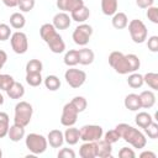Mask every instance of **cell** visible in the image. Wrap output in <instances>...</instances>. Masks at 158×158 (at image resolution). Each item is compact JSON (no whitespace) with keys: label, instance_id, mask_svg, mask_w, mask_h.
I'll return each instance as SVG.
<instances>
[{"label":"cell","instance_id":"cell-50","mask_svg":"<svg viewBox=\"0 0 158 158\" xmlns=\"http://www.w3.org/2000/svg\"><path fill=\"white\" fill-rule=\"evenodd\" d=\"M4 104V96H2V94L0 93V105H2Z\"/></svg>","mask_w":158,"mask_h":158},{"label":"cell","instance_id":"cell-43","mask_svg":"<svg viewBox=\"0 0 158 158\" xmlns=\"http://www.w3.org/2000/svg\"><path fill=\"white\" fill-rule=\"evenodd\" d=\"M118 157L120 158H135L136 157V153L132 148H128V147H122L120 151H118Z\"/></svg>","mask_w":158,"mask_h":158},{"label":"cell","instance_id":"cell-23","mask_svg":"<svg viewBox=\"0 0 158 158\" xmlns=\"http://www.w3.org/2000/svg\"><path fill=\"white\" fill-rule=\"evenodd\" d=\"M111 23L115 28L117 30H122L125 27H127V23H128V19H127V15L125 12H116L112 15V20H111Z\"/></svg>","mask_w":158,"mask_h":158},{"label":"cell","instance_id":"cell-5","mask_svg":"<svg viewBox=\"0 0 158 158\" xmlns=\"http://www.w3.org/2000/svg\"><path fill=\"white\" fill-rule=\"evenodd\" d=\"M127 26H128L130 36L135 43H143L147 40L148 30H147L146 25L143 23V21L135 19V20L130 21V23H127Z\"/></svg>","mask_w":158,"mask_h":158},{"label":"cell","instance_id":"cell-27","mask_svg":"<svg viewBox=\"0 0 158 158\" xmlns=\"http://www.w3.org/2000/svg\"><path fill=\"white\" fill-rule=\"evenodd\" d=\"M26 23V19L21 12H14L10 16V25L15 30H21Z\"/></svg>","mask_w":158,"mask_h":158},{"label":"cell","instance_id":"cell-40","mask_svg":"<svg viewBox=\"0 0 158 158\" xmlns=\"http://www.w3.org/2000/svg\"><path fill=\"white\" fill-rule=\"evenodd\" d=\"M36 0H20L19 2V9L22 12H30L35 7Z\"/></svg>","mask_w":158,"mask_h":158},{"label":"cell","instance_id":"cell-24","mask_svg":"<svg viewBox=\"0 0 158 158\" xmlns=\"http://www.w3.org/2000/svg\"><path fill=\"white\" fill-rule=\"evenodd\" d=\"M78 56H79V64L81 65H89L94 62V52L89 48H81L78 49Z\"/></svg>","mask_w":158,"mask_h":158},{"label":"cell","instance_id":"cell-35","mask_svg":"<svg viewBox=\"0 0 158 158\" xmlns=\"http://www.w3.org/2000/svg\"><path fill=\"white\" fill-rule=\"evenodd\" d=\"M125 56H126V59H127V63H128V67H130V72L131 73H133L137 69H139L141 62H139V58L136 54L130 53V54H125Z\"/></svg>","mask_w":158,"mask_h":158},{"label":"cell","instance_id":"cell-51","mask_svg":"<svg viewBox=\"0 0 158 158\" xmlns=\"http://www.w3.org/2000/svg\"><path fill=\"white\" fill-rule=\"evenodd\" d=\"M1 157H2V151L0 149V158H1Z\"/></svg>","mask_w":158,"mask_h":158},{"label":"cell","instance_id":"cell-36","mask_svg":"<svg viewBox=\"0 0 158 158\" xmlns=\"http://www.w3.org/2000/svg\"><path fill=\"white\" fill-rule=\"evenodd\" d=\"M70 102L77 109L78 112H83L86 109V106H88V101H86V99L84 96H75V98L72 99Z\"/></svg>","mask_w":158,"mask_h":158},{"label":"cell","instance_id":"cell-49","mask_svg":"<svg viewBox=\"0 0 158 158\" xmlns=\"http://www.w3.org/2000/svg\"><path fill=\"white\" fill-rule=\"evenodd\" d=\"M139 157H141V158H146V157L156 158L157 156H156V153H153V152H151V151H144V152H142V153L139 154Z\"/></svg>","mask_w":158,"mask_h":158},{"label":"cell","instance_id":"cell-9","mask_svg":"<svg viewBox=\"0 0 158 158\" xmlns=\"http://www.w3.org/2000/svg\"><path fill=\"white\" fill-rule=\"evenodd\" d=\"M10 43H11V48L16 54H23L27 52L28 49V40L26 33L21 32V31H16L14 33H11L10 36Z\"/></svg>","mask_w":158,"mask_h":158},{"label":"cell","instance_id":"cell-22","mask_svg":"<svg viewBox=\"0 0 158 158\" xmlns=\"http://www.w3.org/2000/svg\"><path fill=\"white\" fill-rule=\"evenodd\" d=\"M118 1L117 0H101V11L106 16H112L117 12Z\"/></svg>","mask_w":158,"mask_h":158},{"label":"cell","instance_id":"cell-48","mask_svg":"<svg viewBox=\"0 0 158 158\" xmlns=\"http://www.w3.org/2000/svg\"><path fill=\"white\" fill-rule=\"evenodd\" d=\"M6 60H7V54H6V52L2 51V49H0V69L5 65Z\"/></svg>","mask_w":158,"mask_h":158},{"label":"cell","instance_id":"cell-37","mask_svg":"<svg viewBox=\"0 0 158 158\" xmlns=\"http://www.w3.org/2000/svg\"><path fill=\"white\" fill-rule=\"evenodd\" d=\"M144 130V133L149 137V138H152V139H156L157 137H158V123L157 122H154V121H152L146 128H143Z\"/></svg>","mask_w":158,"mask_h":158},{"label":"cell","instance_id":"cell-1","mask_svg":"<svg viewBox=\"0 0 158 158\" xmlns=\"http://www.w3.org/2000/svg\"><path fill=\"white\" fill-rule=\"evenodd\" d=\"M40 35L53 53L59 54V53L64 52L65 43H64L62 36L57 32V30L54 28V26L52 23H43L40 28Z\"/></svg>","mask_w":158,"mask_h":158},{"label":"cell","instance_id":"cell-26","mask_svg":"<svg viewBox=\"0 0 158 158\" xmlns=\"http://www.w3.org/2000/svg\"><path fill=\"white\" fill-rule=\"evenodd\" d=\"M152 121H153L152 116H151L148 112H146V111H141V112H138V114L136 115V117H135V122H136V125H137L138 127H141V128H146Z\"/></svg>","mask_w":158,"mask_h":158},{"label":"cell","instance_id":"cell-14","mask_svg":"<svg viewBox=\"0 0 158 158\" xmlns=\"http://www.w3.org/2000/svg\"><path fill=\"white\" fill-rule=\"evenodd\" d=\"M47 142L49 143V146L52 148H59L62 147L63 142H64V136L63 132L60 130H52L48 132L47 136Z\"/></svg>","mask_w":158,"mask_h":158},{"label":"cell","instance_id":"cell-13","mask_svg":"<svg viewBox=\"0 0 158 158\" xmlns=\"http://www.w3.org/2000/svg\"><path fill=\"white\" fill-rule=\"evenodd\" d=\"M84 5V0H57V7L63 12H72Z\"/></svg>","mask_w":158,"mask_h":158},{"label":"cell","instance_id":"cell-6","mask_svg":"<svg viewBox=\"0 0 158 158\" xmlns=\"http://www.w3.org/2000/svg\"><path fill=\"white\" fill-rule=\"evenodd\" d=\"M109 64L115 69L116 73L118 74H128L130 72V67L126 59V56L118 51H114L110 53L109 56Z\"/></svg>","mask_w":158,"mask_h":158},{"label":"cell","instance_id":"cell-25","mask_svg":"<svg viewBox=\"0 0 158 158\" xmlns=\"http://www.w3.org/2000/svg\"><path fill=\"white\" fill-rule=\"evenodd\" d=\"M125 107L128 109L130 111H138V109H141V104H139V98L137 94H128L125 98Z\"/></svg>","mask_w":158,"mask_h":158},{"label":"cell","instance_id":"cell-15","mask_svg":"<svg viewBox=\"0 0 158 158\" xmlns=\"http://www.w3.org/2000/svg\"><path fill=\"white\" fill-rule=\"evenodd\" d=\"M89 16H90V10L85 5H81L70 12V19L75 22H79V23L85 22L89 19Z\"/></svg>","mask_w":158,"mask_h":158},{"label":"cell","instance_id":"cell-29","mask_svg":"<svg viewBox=\"0 0 158 158\" xmlns=\"http://www.w3.org/2000/svg\"><path fill=\"white\" fill-rule=\"evenodd\" d=\"M10 127V117L6 112L0 111V138L7 136V131Z\"/></svg>","mask_w":158,"mask_h":158},{"label":"cell","instance_id":"cell-32","mask_svg":"<svg viewBox=\"0 0 158 158\" xmlns=\"http://www.w3.org/2000/svg\"><path fill=\"white\" fill-rule=\"evenodd\" d=\"M143 83H146L151 89L158 90V74L149 72L143 75Z\"/></svg>","mask_w":158,"mask_h":158},{"label":"cell","instance_id":"cell-8","mask_svg":"<svg viewBox=\"0 0 158 158\" xmlns=\"http://www.w3.org/2000/svg\"><path fill=\"white\" fill-rule=\"evenodd\" d=\"M64 79H65L67 84L70 88L78 89V88H80L85 83V80H86V73L84 70H80V69L69 68L64 73Z\"/></svg>","mask_w":158,"mask_h":158},{"label":"cell","instance_id":"cell-17","mask_svg":"<svg viewBox=\"0 0 158 158\" xmlns=\"http://www.w3.org/2000/svg\"><path fill=\"white\" fill-rule=\"evenodd\" d=\"M79 156L81 158H95L96 157V141L84 142L79 148Z\"/></svg>","mask_w":158,"mask_h":158},{"label":"cell","instance_id":"cell-41","mask_svg":"<svg viewBox=\"0 0 158 158\" xmlns=\"http://www.w3.org/2000/svg\"><path fill=\"white\" fill-rule=\"evenodd\" d=\"M147 19L153 22V23H158V7L156 6H149L147 7V12H146Z\"/></svg>","mask_w":158,"mask_h":158},{"label":"cell","instance_id":"cell-16","mask_svg":"<svg viewBox=\"0 0 158 158\" xmlns=\"http://www.w3.org/2000/svg\"><path fill=\"white\" fill-rule=\"evenodd\" d=\"M139 104H141V107L143 109H151L156 104V95L152 90H144L142 91L139 95Z\"/></svg>","mask_w":158,"mask_h":158},{"label":"cell","instance_id":"cell-18","mask_svg":"<svg viewBox=\"0 0 158 158\" xmlns=\"http://www.w3.org/2000/svg\"><path fill=\"white\" fill-rule=\"evenodd\" d=\"M7 136L10 138V141L12 142H19L25 137V127L17 123H14L12 126L9 127L7 131Z\"/></svg>","mask_w":158,"mask_h":158},{"label":"cell","instance_id":"cell-46","mask_svg":"<svg viewBox=\"0 0 158 158\" xmlns=\"http://www.w3.org/2000/svg\"><path fill=\"white\" fill-rule=\"evenodd\" d=\"M154 0H136V4L141 9H147L149 6H153Z\"/></svg>","mask_w":158,"mask_h":158},{"label":"cell","instance_id":"cell-38","mask_svg":"<svg viewBox=\"0 0 158 158\" xmlns=\"http://www.w3.org/2000/svg\"><path fill=\"white\" fill-rule=\"evenodd\" d=\"M14 81L15 80H14V78L11 75H9V74H0V90L6 91Z\"/></svg>","mask_w":158,"mask_h":158},{"label":"cell","instance_id":"cell-19","mask_svg":"<svg viewBox=\"0 0 158 158\" xmlns=\"http://www.w3.org/2000/svg\"><path fill=\"white\" fill-rule=\"evenodd\" d=\"M111 153H112V148L109 142L101 138L96 141V157L107 158V157H111Z\"/></svg>","mask_w":158,"mask_h":158},{"label":"cell","instance_id":"cell-34","mask_svg":"<svg viewBox=\"0 0 158 158\" xmlns=\"http://www.w3.org/2000/svg\"><path fill=\"white\" fill-rule=\"evenodd\" d=\"M43 81L41 73H26V83L30 86H38Z\"/></svg>","mask_w":158,"mask_h":158},{"label":"cell","instance_id":"cell-12","mask_svg":"<svg viewBox=\"0 0 158 158\" xmlns=\"http://www.w3.org/2000/svg\"><path fill=\"white\" fill-rule=\"evenodd\" d=\"M72 23V19L67 12H58L53 16V22L52 25L54 26L56 30H67Z\"/></svg>","mask_w":158,"mask_h":158},{"label":"cell","instance_id":"cell-11","mask_svg":"<svg viewBox=\"0 0 158 158\" xmlns=\"http://www.w3.org/2000/svg\"><path fill=\"white\" fill-rule=\"evenodd\" d=\"M78 111L77 109L72 105V102H67L63 106V111H62V116H60V123L65 127L69 126H74L77 120H78Z\"/></svg>","mask_w":158,"mask_h":158},{"label":"cell","instance_id":"cell-3","mask_svg":"<svg viewBox=\"0 0 158 158\" xmlns=\"http://www.w3.org/2000/svg\"><path fill=\"white\" fill-rule=\"evenodd\" d=\"M32 114H33V109L32 105L27 101H20L16 104L15 106V116H14V121L17 125H21L23 127H26L32 118Z\"/></svg>","mask_w":158,"mask_h":158},{"label":"cell","instance_id":"cell-20","mask_svg":"<svg viewBox=\"0 0 158 158\" xmlns=\"http://www.w3.org/2000/svg\"><path fill=\"white\" fill-rule=\"evenodd\" d=\"M6 94L10 99H14V100H17V99H21L23 95H25V88L21 83L19 81H14L10 88L6 90Z\"/></svg>","mask_w":158,"mask_h":158},{"label":"cell","instance_id":"cell-42","mask_svg":"<svg viewBox=\"0 0 158 158\" xmlns=\"http://www.w3.org/2000/svg\"><path fill=\"white\" fill-rule=\"evenodd\" d=\"M11 36V30L10 26L6 23H0V41H6Z\"/></svg>","mask_w":158,"mask_h":158},{"label":"cell","instance_id":"cell-2","mask_svg":"<svg viewBox=\"0 0 158 158\" xmlns=\"http://www.w3.org/2000/svg\"><path fill=\"white\" fill-rule=\"evenodd\" d=\"M115 128L120 133V137L123 138L127 143H130L133 148H138V149L144 148L147 139H146V136L141 131L130 126L128 123H118Z\"/></svg>","mask_w":158,"mask_h":158},{"label":"cell","instance_id":"cell-21","mask_svg":"<svg viewBox=\"0 0 158 158\" xmlns=\"http://www.w3.org/2000/svg\"><path fill=\"white\" fill-rule=\"evenodd\" d=\"M64 136V141L69 144V146H74L79 142L80 139V132H79V128H75L73 126H69L65 132L63 133Z\"/></svg>","mask_w":158,"mask_h":158},{"label":"cell","instance_id":"cell-10","mask_svg":"<svg viewBox=\"0 0 158 158\" xmlns=\"http://www.w3.org/2000/svg\"><path fill=\"white\" fill-rule=\"evenodd\" d=\"M79 132H80V139L84 142L99 141L104 135L102 127L99 125H85L79 130Z\"/></svg>","mask_w":158,"mask_h":158},{"label":"cell","instance_id":"cell-39","mask_svg":"<svg viewBox=\"0 0 158 158\" xmlns=\"http://www.w3.org/2000/svg\"><path fill=\"white\" fill-rule=\"evenodd\" d=\"M120 138H121V137H120V133L116 131V128H115V130H110V131H107V132L105 133V136H104V139H105L106 142H109L110 144L116 143Z\"/></svg>","mask_w":158,"mask_h":158},{"label":"cell","instance_id":"cell-33","mask_svg":"<svg viewBox=\"0 0 158 158\" xmlns=\"http://www.w3.org/2000/svg\"><path fill=\"white\" fill-rule=\"evenodd\" d=\"M43 64L40 59H30L26 63V73H41Z\"/></svg>","mask_w":158,"mask_h":158},{"label":"cell","instance_id":"cell-28","mask_svg":"<svg viewBox=\"0 0 158 158\" xmlns=\"http://www.w3.org/2000/svg\"><path fill=\"white\" fill-rule=\"evenodd\" d=\"M64 64L68 67H74L79 63V56H78V49H69L64 54Z\"/></svg>","mask_w":158,"mask_h":158},{"label":"cell","instance_id":"cell-31","mask_svg":"<svg viewBox=\"0 0 158 158\" xmlns=\"http://www.w3.org/2000/svg\"><path fill=\"white\" fill-rule=\"evenodd\" d=\"M127 84L133 88V89H138L141 88L144 83H143V75H141L139 73H132L131 75H128V79H127Z\"/></svg>","mask_w":158,"mask_h":158},{"label":"cell","instance_id":"cell-44","mask_svg":"<svg viewBox=\"0 0 158 158\" xmlns=\"http://www.w3.org/2000/svg\"><path fill=\"white\" fill-rule=\"evenodd\" d=\"M147 47L151 52H158V36H151L147 41Z\"/></svg>","mask_w":158,"mask_h":158},{"label":"cell","instance_id":"cell-47","mask_svg":"<svg viewBox=\"0 0 158 158\" xmlns=\"http://www.w3.org/2000/svg\"><path fill=\"white\" fill-rule=\"evenodd\" d=\"M1 1L7 7H16L19 6V2H20V0H1Z\"/></svg>","mask_w":158,"mask_h":158},{"label":"cell","instance_id":"cell-7","mask_svg":"<svg viewBox=\"0 0 158 158\" xmlns=\"http://www.w3.org/2000/svg\"><path fill=\"white\" fill-rule=\"evenodd\" d=\"M91 35H93V27L90 25L83 22L75 27V30L73 31L72 38H73L74 43L78 46H86L89 43Z\"/></svg>","mask_w":158,"mask_h":158},{"label":"cell","instance_id":"cell-30","mask_svg":"<svg viewBox=\"0 0 158 158\" xmlns=\"http://www.w3.org/2000/svg\"><path fill=\"white\" fill-rule=\"evenodd\" d=\"M43 83H44V86L48 90H51V91H56V90H58L60 88V80H59V78L57 75H48V77H46Z\"/></svg>","mask_w":158,"mask_h":158},{"label":"cell","instance_id":"cell-45","mask_svg":"<svg viewBox=\"0 0 158 158\" xmlns=\"http://www.w3.org/2000/svg\"><path fill=\"white\" fill-rule=\"evenodd\" d=\"M57 156L58 158H75V152L72 148H62Z\"/></svg>","mask_w":158,"mask_h":158},{"label":"cell","instance_id":"cell-4","mask_svg":"<svg viewBox=\"0 0 158 158\" xmlns=\"http://www.w3.org/2000/svg\"><path fill=\"white\" fill-rule=\"evenodd\" d=\"M25 143H26V147L27 149L37 156V154H42L43 152H46L47 149V146H48V142H47V138L40 133H30L26 136L25 138Z\"/></svg>","mask_w":158,"mask_h":158}]
</instances>
